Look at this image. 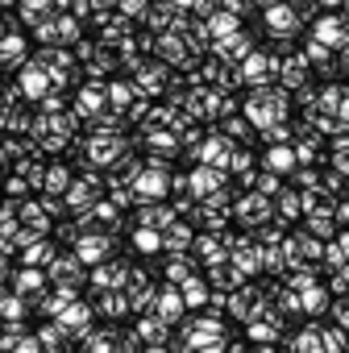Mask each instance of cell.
<instances>
[{"label":"cell","instance_id":"cell-1","mask_svg":"<svg viewBox=\"0 0 349 353\" xmlns=\"http://www.w3.org/2000/svg\"><path fill=\"white\" fill-rule=\"evenodd\" d=\"M241 117L262 129L270 121H291V92L279 83V79H262V83H250V96L241 104Z\"/></svg>","mask_w":349,"mask_h":353},{"label":"cell","instance_id":"cell-2","mask_svg":"<svg viewBox=\"0 0 349 353\" xmlns=\"http://www.w3.org/2000/svg\"><path fill=\"white\" fill-rule=\"evenodd\" d=\"M262 30H266V38H299L303 21H299V13L287 5V0H275V5L262 9Z\"/></svg>","mask_w":349,"mask_h":353},{"label":"cell","instance_id":"cell-3","mask_svg":"<svg viewBox=\"0 0 349 353\" xmlns=\"http://www.w3.org/2000/svg\"><path fill=\"white\" fill-rule=\"evenodd\" d=\"M188 17L192 13L179 9V5H170V0H154V5H146V13H141V26L150 34H162V30H183Z\"/></svg>","mask_w":349,"mask_h":353},{"label":"cell","instance_id":"cell-4","mask_svg":"<svg viewBox=\"0 0 349 353\" xmlns=\"http://www.w3.org/2000/svg\"><path fill=\"white\" fill-rule=\"evenodd\" d=\"M266 216H270V196H262L258 188H246V192H237L233 221H237L241 229H254V225H262Z\"/></svg>","mask_w":349,"mask_h":353},{"label":"cell","instance_id":"cell-5","mask_svg":"<svg viewBox=\"0 0 349 353\" xmlns=\"http://www.w3.org/2000/svg\"><path fill=\"white\" fill-rule=\"evenodd\" d=\"M112 250H117L112 233H96V229H88V233H79V237H75V258H79L83 266H96V262H104Z\"/></svg>","mask_w":349,"mask_h":353},{"label":"cell","instance_id":"cell-6","mask_svg":"<svg viewBox=\"0 0 349 353\" xmlns=\"http://www.w3.org/2000/svg\"><path fill=\"white\" fill-rule=\"evenodd\" d=\"M237 67H241V75H246V88H250V83H262V79H275V75H279V54L250 46V54H246Z\"/></svg>","mask_w":349,"mask_h":353},{"label":"cell","instance_id":"cell-7","mask_svg":"<svg viewBox=\"0 0 349 353\" xmlns=\"http://www.w3.org/2000/svg\"><path fill=\"white\" fill-rule=\"evenodd\" d=\"M250 46H254V38H250L246 30H233V34L212 38V42H208V54H217L221 63H241V59L250 54Z\"/></svg>","mask_w":349,"mask_h":353},{"label":"cell","instance_id":"cell-8","mask_svg":"<svg viewBox=\"0 0 349 353\" xmlns=\"http://www.w3.org/2000/svg\"><path fill=\"white\" fill-rule=\"evenodd\" d=\"M133 75H137V79H133V83H137V92H141V96H150V100H158V96H162V88H166V79H170V67H166L162 59H154V63L146 59Z\"/></svg>","mask_w":349,"mask_h":353},{"label":"cell","instance_id":"cell-9","mask_svg":"<svg viewBox=\"0 0 349 353\" xmlns=\"http://www.w3.org/2000/svg\"><path fill=\"white\" fill-rule=\"evenodd\" d=\"M225 174H229V170H221V166L196 162V166H192V174H188V188H192V196H196V200H204V196H212L217 188H225Z\"/></svg>","mask_w":349,"mask_h":353},{"label":"cell","instance_id":"cell-10","mask_svg":"<svg viewBox=\"0 0 349 353\" xmlns=\"http://www.w3.org/2000/svg\"><path fill=\"white\" fill-rule=\"evenodd\" d=\"M150 312H158L170 328L174 324H179L183 316H188V303H183V295H179V287H174V283H166V287H158V295H154V307Z\"/></svg>","mask_w":349,"mask_h":353},{"label":"cell","instance_id":"cell-11","mask_svg":"<svg viewBox=\"0 0 349 353\" xmlns=\"http://www.w3.org/2000/svg\"><path fill=\"white\" fill-rule=\"evenodd\" d=\"M129 258H104V262H96V270H92V287L96 291H112V287H121L125 283V274H129Z\"/></svg>","mask_w":349,"mask_h":353},{"label":"cell","instance_id":"cell-12","mask_svg":"<svg viewBox=\"0 0 349 353\" xmlns=\"http://www.w3.org/2000/svg\"><path fill=\"white\" fill-rule=\"evenodd\" d=\"M258 166H262V170H275V174L295 170V150H291V141H270V145L258 154Z\"/></svg>","mask_w":349,"mask_h":353},{"label":"cell","instance_id":"cell-13","mask_svg":"<svg viewBox=\"0 0 349 353\" xmlns=\"http://www.w3.org/2000/svg\"><path fill=\"white\" fill-rule=\"evenodd\" d=\"M299 221H303V229H308L312 237H320V241H328V237L341 229V225H337V216H332V208H328V200H320V204H316L312 212H303Z\"/></svg>","mask_w":349,"mask_h":353},{"label":"cell","instance_id":"cell-14","mask_svg":"<svg viewBox=\"0 0 349 353\" xmlns=\"http://www.w3.org/2000/svg\"><path fill=\"white\" fill-rule=\"evenodd\" d=\"M46 266H50V279H54L59 287H79V283H83V262H79L75 254H54Z\"/></svg>","mask_w":349,"mask_h":353},{"label":"cell","instance_id":"cell-15","mask_svg":"<svg viewBox=\"0 0 349 353\" xmlns=\"http://www.w3.org/2000/svg\"><path fill=\"white\" fill-rule=\"evenodd\" d=\"M192 237H196L192 221L174 216V221H170V225L162 229V250H166V254H188V250H192Z\"/></svg>","mask_w":349,"mask_h":353},{"label":"cell","instance_id":"cell-16","mask_svg":"<svg viewBox=\"0 0 349 353\" xmlns=\"http://www.w3.org/2000/svg\"><path fill=\"white\" fill-rule=\"evenodd\" d=\"M137 225H150V229H166L174 221V208L170 200H137Z\"/></svg>","mask_w":349,"mask_h":353},{"label":"cell","instance_id":"cell-17","mask_svg":"<svg viewBox=\"0 0 349 353\" xmlns=\"http://www.w3.org/2000/svg\"><path fill=\"white\" fill-rule=\"evenodd\" d=\"M208 291H212V287H208V279H204V274H196V270L179 283V295H183L188 312H200V307L208 303Z\"/></svg>","mask_w":349,"mask_h":353},{"label":"cell","instance_id":"cell-18","mask_svg":"<svg viewBox=\"0 0 349 353\" xmlns=\"http://www.w3.org/2000/svg\"><path fill=\"white\" fill-rule=\"evenodd\" d=\"M59 324H63V332H75V336H79V332L92 324V307L79 303V299H71V303L59 312Z\"/></svg>","mask_w":349,"mask_h":353},{"label":"cell","instance_id":"cell-19","mask_svg":"<svg viewBox=\"0 0 349 353\" xmlns=\"http://www.w3.org/2000/svg\"><path fill=\"white\" fill-rule=\"evenodd\" d=\"M104 299L96 303V312L104 316V320H125L129 316V295L121 291V287H112V291H100Z\"/></svg>","mask_w":349,"mask_h":353},{"label":"cell","instance_id":"cell-20","mask_svg":"<svg viewBox=\"0 0 349 353\" xmlns=\"http://www.w3.org/2000/svg\"><path fill=\"white\" fill-rule=\"evenodd\" d=\"M192 270H196V258H192V254H170V258L162 262V279L174 283V287H179Z\"/></svg>","mask_w":349,"mask_h":353},{"label":"cell","instance_id":"cell-21","mask_svg":"<svg viewBox=\"0 0 349 353\" xmlns=\"http://www.w3.org/2000/svg\"><path fill=\"white\" fill-rule=\"evenodd\" d=\"M328 307V287H320V283H308V287H299V312H308V316H320Z\"/></svg>","mask_w":349,"mask_h":353},{"label":"cell","instance_id":"cell-22","mask_svg":"<svg viewBox=\"0 0 349 353\" xmlns=\"http://www.w3.org/2000/svg\"><path fill=\"white\" fill-rule=\"evenodd\" d=\"M204 26H208V34H212V38H221V34H233V30H241V17L217 5V9L204 17Z\"/></svg>","mask_w":349,"mask_h":353},{"label":"cell","instance_id":"cell-23","mask_svg":"<svg viewBox=\"0 0 349 353\" xmlns=\"http://www.w3.org/2000/svg\"><path fill=\"white\" fill-rule=\"evenodd\" d=\"M133 250L137 254H158L162 250V229H150V225H133Z\"/></svg>","mask_w":349,"mask_h":353},{"label":"cell","instance_id":"cell-24","mask_svg":"<svg viewBox=\"0 0 349 353\" xmlns=\"http://www.w3.org/2000/svg\"><path fill=\"white\" fill-rule=\"evenodd\" d=\"M133 96H137V83H129V79L104 83V100H108V104H117V108H129V104H133Z\"/></svg>","mask_w":349,"mask_h":353},{"label":"cell","instance_id":"cell-25","mask_svg":"<svg viewBox=\"0 0 349 353\" xmlns=\"http://www.w3.org/2000/svg\"><path fill=\"white\" fill-rule=\"evenodd\" d=\"M221 133H225L229 141H250V137H254V125H250L246 117L229 112V117H221Z\"/></svg>","mask_w":349,"mask_h":353},{"label":"cell","instance_id":"cell-26","mask_svg":"<svg viewBox=\"0 0 349 353\" xmlns=\"http://www.w3.org/2000/svg\"><path fill=\"white\" fill-rule=\"evenodd\" d=\"M104 104H108V100H104V83H88L83 96H79V117H96Z\"/></svg>","mask_w":349,"mask_h":353},{"label":"cell","instance_id":"cell-27","mask_svg":"<svg viewBox=\"0 0 349 353\" xmlns=\"http://www.w3.org/2000/svg\"><path fill=\"white\" fill-rule=\"evenodd\" d=\"M341 92H345V83H341V79H328V83L316 92V108H320V112H337V104H341Z\"/></svg>","mask_w":349,"mask_h":353},{"label":"cell","instance_id":"cell-28","mask_svg":"<svg viewBox=\"0 0 349 353\" xmlns=\"http://www.w3.org/2000/svg\"><path fill=\"white\" fill-rule=\"evenodd\" d=\"M291 349H320V320H308L295 336H287Z\"/></svg>","mask_w":349,"mask_h":353},{"label":"cell","instance_id":"cell-29","mask_svg":"<svg viewBox=\"0 0 349 353\" xmlns=\"http://www.w3.org/2000/svg\"><path fill=\"white\" fill-rule=\"evenodd\" d=\"M320 349H349V332L332 320V324H320Z\"/></svg>","mask_w":349,"mask_h":353},{"label":"cell","instance_id":"cell-30","mask_svg":"<svg viewBox=\"0 0 349 353\" xmlns=\"http://www.w3.org/2000/svg\"><path fill=\"white\" fill-rule=\"evenodd\" d=\"M21 54H26V42L21 38H0V67H17L21 63Z\"/></svg>","mask_w":349,"mask_h":353},{"label":"cell","instance_id":"cell-31","mask_svg":"<svg viewBox=\"0 0 349 353\" xmlns=\"http://www.w3.org/2000/svg\"><path fill=\"white\" fill-rule=\"evenodd\" d=\"M246 166H258V154L254 150H246V145H229V162H225V170H246Z\"/></svg>","mask_w":349,"mask_h":353},{"label":"cell","instance_id":"cell-32","mask_svg":"<svg viewBox=\"0 0 349 353\" xmlns=\"http://www.w3.org/2000/svg\"><path fill=\"white\" fill-rule=\"evenodd\" d=\"M54 258V245L50 241H42V237H34L30 241V250H26V266H46Z\"/></svg>","mask_w":349,"mask_h":353},{"label":"cell","instance_id":"cell-33","mask_svg":"<svg viewBox=\"0 0 349 353\" xmlns=\"http://www.w3.org/2000/svg\"><path fill=\"white\" fill-rule=\"evenodd\" d=\"M17 291H21V295H38V299H42V291H46V274L30 266V270L17 279Z\"/></svg>","mask_w":349,"mask_h":353},{"label":"cell","instance_id":"cell-34","mask_svg":"<svg viewBox=\"0 0 349 353\" xmlns=\"http://www.w3.org/2000/svg\"><path fill=\"white\" fill-rule=\"evenodd\" d=\"M42 183H46V192H54V196H63V192L71 188V174H67V166H54L50 174H42Z\"/></svg>","mask_w":349,"mask_h":353},{"label":"cell","instance_id":"cell-35","mask_svg":"<svg viewBox=\"0 0 349 353\" xmlns=\"http://www.w3.org/2000/svg\"><path fill=\"white\" fill-rule=\"evenodd\" d=\"M21 83H26V92H30V96H46V83H50V75H46V71H38V67H30Z\"/></svg>","mask_w":349,"mask_h":353},{"label":"cell","instance_id":"cell-36","mask_svg":"<svg viewBox=\"0 0 349 353\" xmlns=\"http://www.w3.org/2000/svg\"><path fill=\"white\" fill-rule=\"evenodd\" d=\"M146 5H150V0H117V13L141 26V13H146Z\"/></svg>","mask_w":349,"mask_h":353},{"label":"cell","instance_id":"cell-37","mask_svg":"<svg viewBox=\"0 0 349 353\" xmlns=\"http://www.w3.org/2000/svg\"><path fill=\"white\" fill-rule=\"evenodd\" d=\"M217 5H221V0H192V5H188V13H192V17H208Z\"/></svg>","mask_w":349,"mask_h":353},{"label":"cell","instance_id":"cell-38","mask_svg":"<svg viewBox=\"0 0 349 353\" xmlns=\"http://www.w3.org/2000/svg\"><path fill=\"white\" fill-rule=\"evenodd\" d=\"M332 54H337V59H332V63H337V75H349V42H341Z\"/></svg>","mask_w":349,"mask_h":353},{"label":"cell","instance_id":"cell-39","mask_svg":"<svg viewBox=\"0 0 349 353\" xmlns=\"http://www.w3.org/2000/svg\"><path fill=\"white\" fill-rule=\"evenodd\" d=\"M221 9H229V13H237V17H246L254 5H250V0H221Z\"/></svg>","mask_w":349,"mask_h":353},{"label":"cell","instance_id":"cell-40","mask_svg":"<svg viewBox=\"0 0 349 353\" xmlns=\"http://www.w3.org/2000/svg\"><path fill=\"white\" fill-rule=\"evenodd\" d=\"M337 117L349 125V83H345V92H341V104H337Z\"/></svg>","mask_w":349,"mask_h":353},{"label":"cell","instance_id":"cell-41","mask_svg":"<svg viewBox=\"0 0 349 353\" xmlns=\"http://www.w3.org/2000/svg\"><path fill=\"white\" fill-rule=\"evenodd\" d=\"M0 316H13V320H17V316H21V303H17V299H5V303H0Z\"/></svg>","mask_w":349,"mask_h":353},{"label":"cell","instance_id":"cell-42","mask_svg":"<svg viewBox=\"0 0 349 353\" xmlns=\"http://www.w3.org/2000/svg\"><path fill=\"white\" fill-rule=\"evenodd\" d=\"M79 233H83L79 225H63V229H59V237H63V241H71V245H75V237H79Z\"/></svg>","mask_w":349,"mask_h":353},{"label":"cell","instance_id":"cell-43","mask_svg":"<svg viewBox=\"0 0 349 353\" xmlns=\"http://www.w3.org/2000/svg\"><path fill=\"white\" fill-rule=\"evenodd\" d=\"M250 5H254V9H266V5H275V0H250Z\"/></svg>","mask_w":349,"mask_h":353},{"label":"cell","instance_id":"cell-44","mask_svg":"<svg viewBox=\"0 0 349 353\" xmlns=\"http://www.w3.org/2000/svg\"><path fill=\"white\" fill-rule=\"evenodd\" d=\"M170 5H179V9H188V5H192V0H170Z\"/></svg>","mask_w":349,"mask_h":353}]
</instances>
